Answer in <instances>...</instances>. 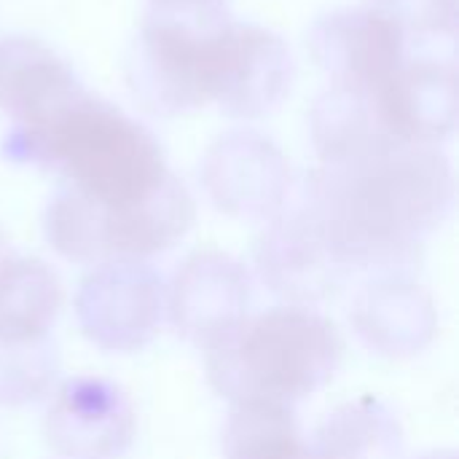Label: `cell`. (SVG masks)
I'll use <instances>...</instances> for the list:
<instances>
[{
    "instance_id": "cell-10",
    "label": "cell",
    "mask_w": 459,
    "mask_h": 459,
    "mask_svg": "<svg viewBox=\"0 0 459 459\" xmlns=\"http://www.w3.org/2000/svg\"><path fill=\"white\" fill-rule=\"evenodd\" d=\"M56 455L70 459H116L134 438V417L118 387L102 379L67 382L46 417Z\"/></svg>"
},
{
    "instance_id": "cell-14",
    "label": "cell",
    "mask_w": 459,
    "mask_h": 459,
    "mask_svg": "<svg viewBox=\"0 0 459 459\" xmlns=\"http://www.w3.org/2000/svg\"><path fill=\"white\" fill-rule=\"evenodd\" d=\"M312 143L320 153V164L350 159L382 140H393L377 116L371 91L331 83L309 110Z\"/></svg>"
},
{
    "instance_id": "cell-3",
    "label": "cell",
    "mask_w": 459,
    "mask_h": 459,
    "mask_svg": "<svg viewBox=\"0 0 459 459\" xmlns=\"http://www.w3.org/2000/svg\"><path fill=\"white\" fill-rule=\"evenodd\" d=\"M336 325L307 307L237 320L207 347L210 385L231 403H282L325 387L342 363Z\"/></svg>"
},
{
    "instance_id": "cell-8",
    "label": "cell",
    "mask_w": 459,
    "mask_h": 459,
    "mask_svg": "<svg viewBox=\"0 0 459 459\" xmlns=\"http://www.w3.org/2000/svg\"><path fill=\"white\" fill-rule=\"evenodd\" d=\"M371 97L379 124L393 140L438 148L457 126L455 59L409 54Z\"/></svg>"
},
{
    "instance_id": "cell-5",
    "label": "cell",
    "mask_w": 459,
    "mask_h": 459,
    "mask_svg": "<svg viewBox=\"0 0 459 459\" xmlns=\"http://www.w3.org/2000/svg\"><path fill=\"white\" fill-rule=\"evenodd\" d=\"M293 75L290 48L277 32L250 22H231L212 46L207 100L229 118L255 121L285 102Z\"/></svg>"
},
{
    "instance_id": "cell-11",
    "label": "cell",
    "mask_w": 459,
    "mask_h": 459,
    "mask_svg": "<svg viewBox=\"0 0 459 459\" xmlns=\"http://www.w3.org/2000/svg\"><path fill=\"white\" fill-rule=\"evenodd\" d=\"M86 91L73 67L43 40L0 38V113L11 129H38Z\"/></svg>"
},
{
    "instance_id": "cell-9",
    "label": "cell",
    "mask_w": 459,
    "mask_h": 459,
    "mask_svg": "<svg viewBox=\"0 0 459 459\" xmlns=\"http://www.w3.org/2000/svg\"><path fill=\"white\" fill-rule=\"evenodd\" d=\"M159 277L137 261L100 264L78 293V317L86 336L108 350L143 347L159 323Z\"/></svg>"
},
{
    "instance_id": "cell-2",
    "label": "cell",
    "mask_w": 459,
    "mask_h": 459,
    "mask_svg": "<svg viewBox=\"0 0 459 459\" xmlns=\"http://www.w3.org/2000/svg\"><path fill=\"white\" fill-rule=\"evenodd\" d=\"M299 204L342 272L395 269L449 218L455 175L436 145L382 140L309 172Z\"/></svg>"
},
{
    "instance_id": "cell-21",
    "label": "cell",
    "mask_w": 459,
    "mask_h": 459,
    "mask_svg": "<svg viewBox=\"0 0 459 459\" xmlns=\"http://www.w3.org/2000/svg\"><path fill=\"white\" fill-rule=\"evenodd\" d=\"M16 255L11 253V247H8V242L3 239V234H0V277L5 274V269L11 266V261H13Z\"/></svg>"
},
{
    "instance_id": "cell-20",
    "label": "cell",
    "mask_w": 459,
    "mask_h": 459,
    "mask_svg": "<svg viewBox=\"0 0 459 459\" xmlns=\"http://www.w3.org/2000/svg\"><path fill=\"white\" fill-rule=\"evenodd\" d=\"M148 13L196 19V22H229L226 0H148Z\"/></svg>"
},
{
    "instance_id": "cell-7",
    "label": "cell",
    "mask_w": 459,
    "mask_h": 459,
    "mask_svg": "<svg viewBox=\"0 0 459 459\" xmlns=\"http://www.w3.org/2000/svg\"><path fill=\"white\" fill-rule=\"evenodd\" d=\"M309 54L333 83L374 91L403 65L411 48L393 19L363 5L320 16L309 30Z\"/></svg>"
},
{
    "instance_id": "cell-1",
    "label": "cell",
    "mask_w": 459,
    "mask_h": 459,
    "mask_svg": "<svg viewBox=\"0 0 459 459\" xmlns=\"http://www.w3.org/2000/svg\"><path fill=\"white\" fill-rule=\"evenodd\" d=\"M3 153L65 180L46 210V239L67 261H140L169 250L196 218L159 140L89 91L38 129H8Z\"/></svg>"
},
{
    "instance_id": "cell-13",
    "label": "cell",
    "mask_w": 459,
    "mask_h": 459,
    "mask_svg": "<svg viewBox=\"0 0 459 459\" xmlns=\"http://www.w3.org/2000/svg\"><path fill=\"white\" fill-rule=\"evenodd\" d=\"M212 299L237 309L247 307V274L221 253H199L186 261L175 277L172 320L204 350L234 323L212 304Z\"/></svg>"
},
{
    "instance_id": "cell-15",
    "label": "cell",
    "mask_w": 459,
    "mask_h": 459,
    "mask_svg": "<svg viewBox=\"0 0 459 459\" xmlns=\"http://www.w3.org/2000/svg\"><path fill=\"white\" fill-rule=\"evenodd\" d=\"M312 452L317 459H398L401 430L379 401L363 398L320 425Z\"/></svg>"
},
{
    "instance_id": "cell-17",
    "label": "cell",
    "mask_w": 459,
    "mask_h": 459,
    "mask_svg": "<svg viewBox=\"0 0 459 459\" xmlns=\"http://www.w3.org/2000/svg\"><path fill=\"white\" fill-rule=\"evenodd\" d=\"M226 459H317L304 444L293 406L234 403L223 430Z\"/></svg>"
},
{
    "instance_id": "cell-12",
    "label": "cell",
    "mask_w": 459,
    "mask_h": 459,
    "mask_svg": "<svg viewBox=\"0 0 459 459\" xmlns=\"http://www.w3.org/2000/svg\"><path fill=\"white\" fill-rule=\"evenodd\" d=\"M258 269L272 290L304 301L325 296L344 274L301 204L280 210L266 226L258 242Z\"/></svg>"
},
{
    "instance_id": "cell-16",
    "label": "cell",
    "mask_w": 459,
    "mask_h": 459,
    "mask_svg": "<svg viewBox=\"0 0 459 459\" xmlns=\"http://www.w3.org/2000/svg\"><path fill=\"white\" fill-rule=\"evenodd\" d=\"M59 301V282L40 261L13 258L0 277V339L48 336Z\"/></svg>"
},
{
    "instance_id": "cell-4",
    "label": "cell",
    "mask_w": 459,
    "mask_h": 459,
    "mask_svg": "<svg viewBox=\"0 0 459 459\" xmlns=\"http://www.w3.org/2000/svg\"><path fill=\"white\" fill-rule=\"evenodd\" d=\"M229 22H196L145 13L126 54V86L143 110L153 116H186L204 108L207 70L215 38Z\"/></svg>"
},
{
    "instance_id": "cell-19",
    "label": "cell",
    "mask_w": 459,
    "mask_h": 459,
    "mask_svg": "<svg viewBox=\"0 0 459 459\" xmlns=\"http://www.w3.org/2000/svg\"><path fill=\"white\" fill-rule=\"evenodd\" d=\"M366 5L377 8L398 24L411 43H446L455 46L457 35V0H368Z\"/></svg>"
},
{
    "instance_id": "cell-22",
    "label": "cell",
    "mask_w": 459,
    "mask_h": 459,
    "mask_svg": "<svg viewBox=\"0 0 459 459\" xmlns=\"http://www.w3.org/2000/svg\"><path fill=\"white\" fill-rule=\"evenodd\" d=\"M422 459H455V455H433V457H422Z\"/></svg>"
},
{
    "instance_id": "cell-18",
    "label": "cell",
    "mask_w": 459,
    "mask_h": 459,
    "mask_svg": "<svg viewBox=\"0 0 459 459\" xmlns=\"http://www.w3.org/2000/svg\"><path fill=\"white\" fill-rule=\"evenodd\" d=\"M54 377V350L43 339H0V403L38 398Z\"/></svg>"
},
{
    "instance_id": "cell-6",
    "label": "cell",
    "mask_w": 459,
    "mask_h": 459,
    "mask_svg": "<svg viewBox=\"0 0 459 459\" xmlns=\"http://www.w3.org/2000/svg\"><path fill=\"white\" fill-rule=\"evenodd\" d=\"M202 186L234 218H274L290 191V167L274 140L253 129L223 132L202 159Z\"/></svg>"
}]
</instances>
